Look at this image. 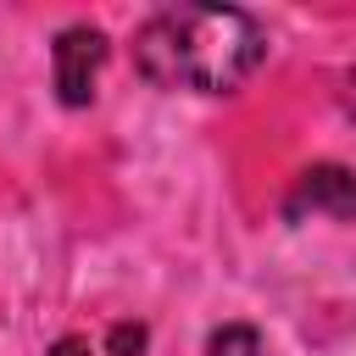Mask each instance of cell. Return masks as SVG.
<instances>
[{"mask_svg": "<svg viewBox=\"0 0 356 356\" xmlns=\"http://www.w3.org/2000/svg\"><path fill=\"white\" fill-rule=\"evenodd\" d=\"M289 211H328V217H356V172L350 167H334V161H317L300 172L295 195H289Z\"/></svg>", "mask_w": 356, "mask_h": 356, "instance_id": "obj_3", "label": "cell"}, {"mask_svg": "<svg viewBox=\"0 0 356 356\" xmlns=\"http://www.w3.org/2000/svg\"><path fill=\"white\" fill-rule=\"evenodd\" d=\"M267 56V33L256 17L234 6H167L145 17L134 33V61L161 89L189 95H228L239 89Z\"/></svg>", "mask_w": 356, "mask_h": 356, "instance_id": "obj_1", "label": "cell"}, {"mask_svg": "<svg viewBox=\"0 0 356 356\" xmlns=\"http://www.w3.org/2000/svg\"><path fill=\"white\" fill-rule=\"evenodd\" d=\"M50 356H89V339L67 334V339H56V345H50Z\"/></svg>", "mask_w": 356, "mask_h": 356, "instance_id": "obj_6", "label": "cell"}, {"mask_svg": "<svg viewBox=\"0 0 356 356\" xmlns=\"http://www.w3.org/2000/svg\"><path fill=\"white\" fill-rule=\"evenodd\" d=\"M50 67H56V95L61 106H89L95 100V83H100V67H106V33L100 28H61L56 50H50Z\"/></svg>", "mask_w": 356, "mask_h": 356, "instance_id": "obj_2", "label": "cell"}, {"mask_svg": "<svg viewBox=\"0 0 356 356\" xmlns=\"http://www.w3.org/2000/svg\"><path fill=\"white\" fill-rule=\"evenodd\" d=\"M206 356H261V334L245 328V323H228L206 339Z\"/></svg>", "mask_w": 356, "mask_h": 356, "instance_id": "obj_4", "label": "cell"}, {"mask_svg": "<svg viewBox=\"0 0 356 356\" xmlns=\"http://www.w3.org/2000/svg\"><path fill=\"white\" fill-rule=\"evenodd\" d=\"M145 339H150V334H145L139 323H117V328H111V339H106V350H111V356H139V350H145Z\"/></svg>", "mask_w": 356, "mask_h": 356, "instance_id": "obj_5", "label": "cell"}]
</instances>
